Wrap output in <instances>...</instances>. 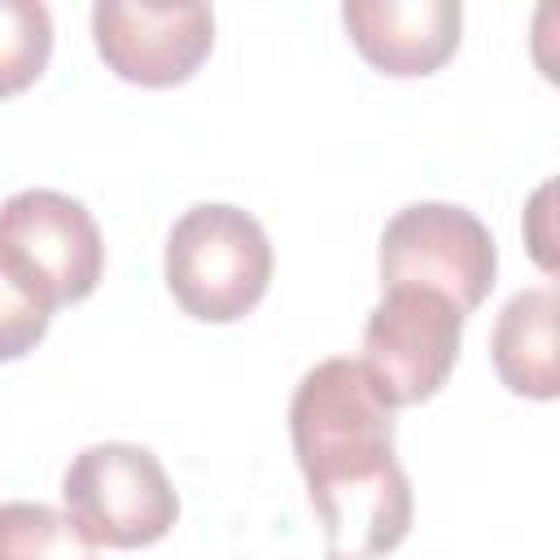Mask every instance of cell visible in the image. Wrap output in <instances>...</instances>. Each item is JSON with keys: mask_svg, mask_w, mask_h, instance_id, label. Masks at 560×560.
Listing matches in <instances>:
<instances>
[{"mask_svg": "<svg viewBox=\"0 0 560 560\" xmlns=\"http://www.w3.org/2000/svg\"><path fill=\"white\" fill-rule=\"evenodd\" d=\"M289 438L328 560L389 556L411 529V486L394 459V407L359 359H324L298 381Z\"/></svg>", "mask_w": 560, "mask_h": 560, "instance_id": "cell-1", "label": "cell"}, {"mask_svg": "<svg viewBox=\"0 0 560 560\" xmlns=\"http://www.w3.org/2000/svg\"><path fill=\"white\" fill-rule=\"evenodd\" d=\"M271 267V241L241 206L201 201L166 232V289L201 324L245 319L262 302Z\"/></svg>", "mask_w": 560, "mask_h": 560, "instance_id": "cell-2", "label": "cell"}, {"mask_svg": "<svg viewBox=\"0 0 560 560\" xmlns=\"http://www.w3.org/2000/svg\"><path fill=\"white\" fill-rule=\"evenodd\" d=\"M66 516L96 547H153L179 516V494L149 446L96 442L83 446L61 477Z\"/></svg>", "mask_w": 560, "mask_h": 560, "instance_id": "cell-3", "label": "cell"}, {"mask_svg": "<svg viewBox=\"0 0 560 560\" xmlns=\"http://www.w3.org/2000/svg\"><path fill=\"white\" fill-rule=\"evenodd\" d=\"M381 289H433L468 319L494 289L499 249L490 228L451 201L402 206L381 232Z\"/></svg>", "mask_w": 560, "mask_h": 560, "instance_id": "cell-4", "label": "cell"}, {"mask_svg": "<svg viewBox=\"0 0 560 560\" xmlns=\"http://www.w3.org/2000/svg\"><path fill=\"white\" fill-rule=\"evenodd\" d=\"M464 341V315L433 289H385L363 324L359 368L389 407H416L433 398Z\"/></svg>", "mask_w": 560, "mask_h": 560, "instance_id": "cell-5", "label": "cell"}, {"mask_svg": "<svg viewBox=\"0 0 560 560\" xmlns=\"http://www.w3.org/2000/svg\"><path fill=\"white\" fill-rule=\"evenodd\" d=\"M0 258L57 311L96 293L105 241L83 201L57 188H22L0 201Z\"/></svg>", "mask_w": 560, "mask_h": 560, "instance_id": "cell-6", "label": "cell"}, {"mask_svg": "<svg viewBox=\"0 0 560 560\" xmlns=\"http://www.w3.org/2000/svg\"><path fill=\"white\" fill-rule=\"evenodd\" d=\"M92 39L101 61L136 88L188 83L214 48L210 4H92Z\"/></svg>", "mask_w": 560, "mask_h": 560, "instance_id": "cell-7", "label": "cell"}, {"mask_svg": "<svg viewBox=\"0 0 560 560\" xmlns=\"http://www.w3.org/2000/svg\"><path fill=\"white\" fill-rule=\"evenodd\" d=\"M341 22L372 70L420 79L455 57L464 9L459 0H346Z\"/></svg>", "mask_w": 560, "mask_h": 560, "instance_id": "cell-8", "label": "cell"}, {"mask_svg": "<svg viewBox=\"0 0 560 560\" xmlns=\"http://www.w3.org/2000/svg\"><path fill=\"white\" fill-rule=\"evenodd\" d=\"M556 319H560V298L551 284L521 289L499 311L494 332H490V359H494L499 381L512 394L538 398V402H551L560 394Z\"/></svg>", "mask_w": 560, "mask_h": 560, "instance_id": "cell-9", "label": "cell"}, {"mask_svg": "<svg viewBox=\"0 0 560 560\" xmlns=\"http://www.w3.org/2000/svg\"><path fill=\"white\" fill-rule=\"evenodd\" d=\"M0 560H96V542L57 508L0 503Z\"/></svg>", "mask_w": 560, "mask_h": 560, "instance_id": "cell-10", "label": "cell"}, {"mask_svg": "<svg viewBox=\"0 0 560 560\" xmlns=\"http://www.w3.org/2000/svg\"><path fill=\"white\" fill-rule=\"evenodd\" d=\"M52 57V13L39 0H0V101L26 92Z\"/></svg>", "mask_w": 560, "mask_h": 560, "instance_id": "cell-11", "label": "cell"}, {"mask_svg": "<svg viewBox=\"0 0 560 560\" xmlns=\"http://www.w3.org/2000/svg\"><path fill=\"white\" fill-rule=\"evenodd\" d=\"M52 324V302L0 258V363L31 354Z\"/></svg>", "mask_w": 560, "mask_h": 560, "instance_id": "cell-12", "label": "cell"}, {"mask_svg": "<svg viewBox=\"0 0 560 560\" xmlns=\"http://www.w3.org/2000/svg\"><path fill=\"white\" fill-rule=\"evenodd\" d=\"M525 245L534 249L542 271H556V236H551V184H542L525 210Z\"/></svg>", "mask_w": 560, "mask_h": 560, "instance_id": "cell-13", "label": "cell"}]
</instances>
